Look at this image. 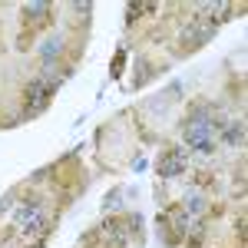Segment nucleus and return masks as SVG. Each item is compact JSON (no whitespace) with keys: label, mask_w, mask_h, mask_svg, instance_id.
Masks as SVG:
<instances>
[{"label":"nucleus","mask_w":248,"mask_h":248,"mask_svg":"<svg viewBox=\"0 0 248 248\" xmlns=\"http://www.w3.org/2000/svg\"><path fill=\"white\" fill-rule=\"evenodd\" d=\"M53 17H57L53 3H27L23 14H20V20H23V27H20V40H17L20 50H30L33 40H37V33H43V30L53 27Z\"/></svg>","instance_id":"nucleus-1"},{"label":"nucleus","mask_w":248,"mask_h":248,"mask_svg":"<svg viewBox=\"0 0 248 248\" xmlns=\"http://www.w3.org/2000/svg\"><path fill=\"white\" fill-rule=\"evenodd\" d=\"M53 93H57V79H50V77L30 79L23 86V116H40L53 103Z\"/></svg>","instance_id":"nucleus-2"},{"label":"nucleus","mask_w":248,"mask_h":248,"mask_svg":"<svg viewBox=\"0 0 248 248\" xmlns=\"http://www.w3.org/2000/svg\"><path fill=\"white\" fill-rule=\"evenodd\" d=\"M212 33H215V27H212L209 20H202V17L192 14V20L182 27V33H179V40H175V53H179V57L195 53L199 46H205V43L212 40Z\"/></svg>","instance_id":"nucleus-3"},{"label":"nucleus","mask_w":248,"mask_h":248,"mask_svg":"<svg viewBox=\"0 0 248 248\" xmlns=\"http://www.w3.org/2000/svg\"><path fill=\"white\" fill-rule=\"evenodd\" d=\"M159 225L166 232L169 245H182L186 235H189V229H192V215L186 212L182 202H172V205H166V212L159 215Z\"/></svg>","instance_id":"nucleus-4"},{"label":"nucleus","mask_w":248,"mask_h":248,"mask_svg":"<svg viewBox=\"0 0 248 248\" xmlns=\"http://www.w3.org/2000/svg\"><path fill=\"white\" fill-rule=\"evenodd\" d=\"M186 146L195 153L209 155L215 149V129H212V113L209 116H189L186 119Z\"/></svg>","instance_id":"nucleus-5"},{"label":"nucleus","mask_w":248,"mask_h":248,"mask_svg":"<svg viewBox=\"0 0 248 248\" xmlns=\"http://www.w3.org/2000/svg\"><path fill=\"white\" fill-rule=\"evenodd\" d=\"M50 179H53V186H57L63 195L79 192V189H83V166H79V159H77V155L60 159L57 166L50 169Z\"/></svg>","instance_id":"nucleus-6"},{"label":"nucleus","mask_w":248,"mask_h":248,"mask_svg":"<svg viewBox=\"0 0 248 248\" xmlns=\"http://www.w3.org/2000/svg\"><path fill=\"white\" fill-rule=\"evenodd\" d=\"M186 169H189V159H186V149L182 146H169L166 153L159 155V162H155V172L162 179H175V175H182Z\"/></svg>","instance_id":"nucleus-7"},{"label":"nucleus","mask_w":248,"mask_h":248,"mask_svg":"<svg viewBox=\"0 0 248 248\" xmlns=\"http://www.w3.org/2000/svg\"><path fill=\"white\" fill-rule=\"evenodd\" d=\"M155 10H159V3H153V0H139V3H129V7H126V20L136 23V20H142V17H153Z\"/></svg>","instance_id":"nucleus-8"},{"label":"nucleus","mask_w":248,"mask_h":248,"mask_svg":"<svg viewBox=\"0 0 248 248\" xmlns=\"http://www.w3.org/2000/svg\"><path fill=\"white\" fill-rule=\"evenodd\" d=\"M242 139H245V126L242 123H229L225 126V142L229 146H242Z\"/></svg>","instance_id":"nucleus-9"},{"label":"nucleus","mask_w":248,"mask_h":248,"mask_svg":"<svg viewBox=\"0 0 248 248\" xmlns=\"http://www.w3.org/2000/svg\"><path fill=\"white\" fill-rule=\"evenodd\" d=\"M192 182L195 186H205V189H215V172H195Z\"/></svg>","instance_id":"nucleus-10"},{"label":"nucleus","mask_w":248,"mask_h":248,"mask_svg":"<svg viewBox=\"0 0 248 248\" xmlns=\"http://www.w3.org/2000/svg\"><path fill=\"white\" fill-rule=\"evenodd\" d=\"M123 63H126V50H119L113 60V77H123Z\"/></svg>","instance_id":"nucleus-11"},{"label":"nucleus","mask_w":248,"mask_h":248,"mask_svg":"<svg viewBox=\"0 0 248 248\" xmlns=\"http://www.w3.org/2000/svg\"><path fill=\"white\" fill-rule=\"evenodd\" d=\"M30 248H46V238H40V242H33Z\"/></svg>","instance_id":"nucleus-12"},{"label":"nucleus","mask_w":248,"mask_h":248,"mask_svg":"<svg viewBox=\"0 0 248 248\" xmlns=\"http://www.w3.org/2000/svg\"><path fill=\"white\" fill-rule=\"evenodd\" d=\"M0 238H3V235H0Z\"/></svg>","instance_id":"nucleus-13"}]
</instances>
